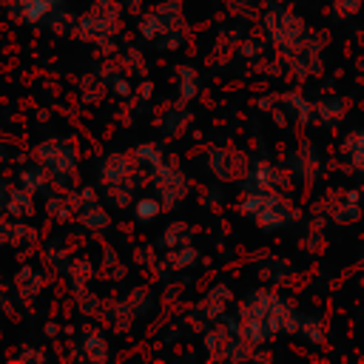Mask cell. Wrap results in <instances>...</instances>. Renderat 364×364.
Here are the masks:
<instances>
[{"instance_id": "cell-2", "label": "cell", "mask_w": 364, "mask_h": 364, "mask_svg": "<svg viewBox=\"0 0 364 364\" xmlns=\"http://www.w3.org/2000/svg\"><path fill=\"white\" fill-rule=\"evenodd\" d=\"M156 210H159V205H156V202H151V199H145V202H139V205H136V216H139V219H151Z\"/></svg>"}, {"instance_id": "cell-1", "label": "cell", "mask_w": 364, "mask_h": 364, "mask_svg": "<svg viewBox=\"0 0 364 364\" xmlns=\"http://www.w3.org/2000/svg\"><path fill=\"white\" fill-rule=\"evenodd\" d=\"M54 0H20V6L26 9V17H40L43 11H48V6H51Z\"/></svg>"}]
</instances>
